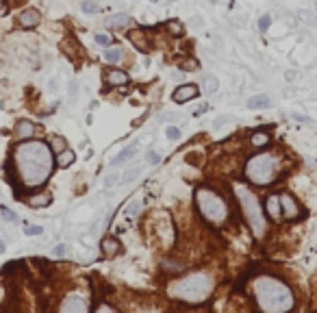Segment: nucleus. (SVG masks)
<instances>
[{"label": "nucleus", "mask_w": 317, "mask_h": 313, "mask_svg": "<svg viewBox=\"0 0 317 313\" xmlns=\"http://www.w3.org/2000/svg\"><path fill=\"white\" fill-rule=\"evenodd\" d=\"M50 146L44 142H24L16 148L13 161L18 167V176L26 187H37L48 181L53 172V155Z\"/></svg>", "instance_id": "f257e3e1"}, {"label": "nucleus", "mask_w": 317, "mask_h": 313, "mask_svg": "<svg viewBox=\"0 0 317 313\" xmlns=\"http://www.w3.org/2000/svg\"><path fill=\"white\" fill-rule=\"evenodd\" d=\"M254 302L263 313H291L296 309L291 287L272 276H259L254 281Z\"/></svg>", "instance_id": "f03ea898"}, {"label": "nucleus", "mask_w": 317, "mask_h": 313, "mask_svg": "<svg viewBox=\"0 0 317 313\" xmlns=\"http://www.w3.org/2000/svg\"><path fill=\"white\" fill-rule=\"evenodd\" d=\"M194 203L198 213L202 216L204 222L213 224V226L222 228L226 226V222L230 220V207H228L226 196H222L217 189L213 187H200L195 189Z\"/></svg>", "instance_id": "7ed1b4c3"}, {"label": "nucleus", "mask_w": 317, "mask_h": 313, "mask_svg": "<svg viewBox=\"0 0 317 313\" xmlns=\"http://www.w3.org/2000/svg\"><path fill=\"white\" fill-rule=\"evenodd\" d=\"M246 179L254 185H272L282 176V155L281 152H259L246 161Z\"/></svg>", "instance_id": "20e7f679"}, {"label": "nucleus", "mask_w": 317, "mask_h": 313, "mask_svg": "<svg viewBox=\"0 0 317 313\" xmlns=\"http://www.w3.org/2000/svg\"><path fill=\"white\" fill-rule=\"evenodd\" d=\"M213 276L209 272H194L185 278H178L170 285V294L176 300H185V302H204L213 292Z\"/></svg>", "instance_id": "39448f33"}, {"label": "nucleus", "mask_w": 317, "mask_h": 313, "mask_svg": "<svg viewBox=\"0 0 317 313\" xmlns=\"http://www.w3.org/2000/svg\"><path fill=\"white\" fill-rule=\"evenodd\" d=\"M235 196H237V200H239L241 211H244L246 222L250 224L252 233L256 237H263L265 231H267V224H265V213H263V209H261L256 196L248 187H246V185H237V187H235Z\"/></svg>", "instance_id": "423d86ee"}, {"label": "nucleus", "mask_w": 317, "mask_h": 313, "mask_svg": "<svg viewBox=\"0 0 317 313\" xmlns=\"http://www.w3.org/2000/svg\"><path fill=\"white\" fill-rule=\"evenodd\" d=\"M59 313H89V307H87L85 298L81 294H72V296H68L63 300Z\"/></svg>", "instance_id": "0eeeda50"}, {"label": "nucleus", "mask_w": 317, "mask_h": 313, "mask_svg": "<svg viewBox=\"0 0 317 313\" xmlns=\"http://www.w3.org/2000/svg\"><path fill=\"white\" fill-rule=\"evenodd\" d=\"M281 196V209H282V220H298L302 216L300 204L291 194H278Z\"/></svg>", "instance_id": "6e6552de"}, {"label": "nucleus", "mask_w": 317, "mask_h": 313, "mask_svg": "<svg viewBox=\"0 0 317 313\" xmlns=\"http://www.w3.org/2000/svg\"><path fill=\"white\" fill-rule=\"evenodd\" d=\"M195 96H198V85H194V83H185V85H180V87H176L174 90L172 100H174L176 105H183V102L194 100Z\"/></svg>", "instance_id": "1a4fd4ad"}, {"label": "nucleus", "mask_w": 317, "mask_h": 313, "mask_svg": "<svg viewBox=\"0 0 317 313\" xmlns=\"http://www.w3.org/2000/svg\"><path fill=\"white\" fill-rule=\"evenodd\" d=\"M35 133H37V129L31 120H20V122H16V129H13V135H16L20 142H29V139L35 137Z\"/></svg>", "instance_id": "9d476101"}, {"label": "nucleus", "mask_w": 317, "mask_h": 313, "mask_svg": "<svg viewBox=\"0 0 317 313\" xmlns=\"http://www.w3.org/2000/svg\"><path fill=\"white\" fill-rule=\"evenodd\" d=\"M100 248H102V255H105L106 259H113V257H118L120 252H122V244H120V239H118V237H113V235H106L105 239H102Z\"/></svg>", "instance_id": "9b49d317"}, {"label": "nucleus", "mask_w": 317, "mask_h": 313, "mask_svg": "<svg viewBox=\"0 0 317 313\" xmlns=\"http://www.w3.org/2000/svg\"><path fill=\"white\" fill-rule=\"evenodd\" d=\"M265 211H267V216L272 218V220H276V222H281V220H282L281 196H278V194H272V196H267V200H265Z\"/></svg>", "instance_id": "f8f14e48"}, {"label": "nucleus", "mask_w": 317, "mask_h": 313, "mask_svg": "<svg viewBox=\"0 0 317 313\" xmlns=\"http://www.w3.org/2000/svg\"><path fill=\"white\" fill-rule=\"evenodd\" d=\"M39 11L37 9H24V11L18 16V24L22 26V29H33V26L39 24Z\"/></svg>", "instance_id": "ddd939ff"}, {"label": "nucleus", "mask_w": 317, "mask_h": 313, "mask_svg": "<svg viewBox=\"0 0 317 313\" xmlns=\"http://www.w3.org/2000/svg\"><path fill=\"white\" fill-rule=\"evenodd\" d=\"M105 81H106V85H111V87H124L128 83V74L124 72V70H109V72L105 74Z\"/></svg>", "instance_id": "4468645a"}, {"label": "nucleus", "mask_w": 317, "mask_h": 313, "mask_svg": "<svg viewBox=\"0 0 317 313\" xmlns=\"http://www.w3.org/2000/svg\"><path fill=\"white\" fill-rule=\"evenodd\" d=\"M269 144H272V133L269 130H254L252 135H250V146L252 148H267Z\"/></svg>", "instance_id": "2eb2a0df"}, {"label": "nucleus", "mask_w": 317, "mask_h": 313, "mask_svg": "<svg viewBox=\"0 0 317 313\" xmlns=\"http://www.w3.org/2000/svg\"><path fill=\"white\" fill-rule=\"evenodd\" d=\"M26 203H29L33 209H44L53 203V196H50L48 191H37V194H31L29 198H26Z\"/></svg>", "instance_id": "dca6fc26"}, {"label": "nucleus", "mask_w": 317, "mask_h": 313, "mask_svg": "<svg viewBox=\"0 0 317 313\" xmlns=\"http://www.w3.org/2000/svg\"><path fill=\"white\" fill-rule=\"evenodd\" d=\"M139 213H141V200H130L128 207L124 209V213H122V220L126 224H135Z\"/></svg>", "instance_id": "f3484780"}, {"label": "nucleus", "mask_w": 317, "mask_h": 313, "mask_svg": "<svg viewBox=\"0 0 317 313\" xmlns=\"http://www.w3.org/2000/svg\"><path fill=\"white\" fill-rule=\"evenodd\" d=\"M128 37H130V41H133L135 46H137L141 53H146V50H150V41H148V35H146V31H130L128 33Z\"/></svg>", "instance_id": "a211bd4d"}, {"label": "nucleus", "mask_w": 317, "mask_h": 313, "mask_svg": "<svg viewBox=\"0 0 317 313\" xmlns=\"http://www.w3.org/2000/svg\"><path fill=\"white\" fill-rule=\"evenodd\" d=\"M135 155H137V144H130V146H126L118 157L113 159V161H111V166H113V167H115V166H122L124 161H130V159H133Z\"/></svg>", "instance_id": "6ab92c4d"}, {"label": "nucleus", "mask_w": 317, "mask_h": 313, "mask_svg": "<svg viewBox=\"0 0 317 313\" xmlns=\"http://www.w3.org/2000/svg\"><path fill=\"white\" fill-rule=\"evenodd\" d=\"M128 20H130V18L126 16V13H115V16L106 18L105 24L109 26V29H124V26L128 24Z\"/></svg>", "instance_id": "aec40b11"}, {"label": "nucleus", "mask_w": 317, "mask_h": 313, "mask_svg": "<svg viewBox=\"0 0 317 313\" xmlns=\"http://www.w3.org/2000/svg\"><path fill=\"white\" fill-rule=\"evenodd\" d=\"M269 105H272V100H269L267 94H256V96H252L248 100L250 109H265V107H269Z\"/></svg>", "instance_id": "412c9836"}, {"label": "nucleus", "mask_w": 317, "mask_h": 313, "mask_svg": "<svg viewBox=\"0 0 317 313\" xmlns=\"http://www.w3.org/2000/svg\"><path fill=\"white\" fill-rule=\"evenodd\" d=\"M74 159H76V155H74V150H63V152H59L57 157H54V161H57V166L59 167H70L74 163Z\"/></svg>", "instance_id": "4be33fe9"}, {"label": "nucleus", "mask_w": 317, "mask_h": 313, "mask_svg": "<svg viewBox=\"0 0 317 313\" xmlns=\"http://www.w3.org/2000/svg\"><path fill=\"white\" fill-rule=\"evenodd\" d=\"M124 59V50L122 48H106L105 50V61L106 63H120Z\"/></svg>", "instance_id": "5701e85b"}, {"label": "nucleus", "mask_w": 317, "mask_h": 313, "mask_svg": "<svg viewBox=\"0 0 317 313\" xmlns=\"http://www.w3.org/2000/svg\"><path fill=\"white\" fill-rule=\"evenodd\" d=\"M50 150L54 152V155H59V152H63V150H68V144H65V139L61 137V135H57V137H53L50 139Z\"/></svg>", "instance_id": "b1692460"}, {"label": "nucleus", "mask_w": 317, "mask_h": 313, "mask_svg": "<svg viewBox=\"0 0 317 313\" xmlns=\"http://www.w3.org/2000/svg\"><path fill=\"white\" fill-rule=\"evenodd\" d=\"M165 29H167V33H170L172 37H183V35H185L183 24H180V22H176V20H170V22H167Z\"/></svg>", "instance_id": "393cba45"}, {"label": "nucleus", "mask_w": 317, "mask_h": 313, "mask_svg": "<svg viewBox=\"0 0 317 313\" xmlns=\"http://www.w3.org/2000/svg\"><path fill=\"white\" fill-rule=\"evenodd\" d=\"M217 87H220V83H217L215 76H204V92H209V94H215Z\"/></svg>", "instance_id": "a878e982"}, {"label": "nucleus", "mask_w": 317, "mask_h": 313, "mask_svg": "<svg viewBox=\"0 0 317 313\" xmlns=\"http://www.w3.org/2000/svg\"><path fill=\"white\" fill-rule=\"evenodd\" d=\"M139 172H141V167H139V166L130 167V170L124 172V174H122V179H120V181H122V183H130V181H135V179H137V176H139Z\"/></svg>", "instance_id": "bb28decb"}, {"label": "nucleus", "mask_w": 317, "mask_h": 313, "mask_svg": "<svg viewBox=\"0 0 317 313\" xmlns=\"http://www.w3.org/2000/svg\"><path fill=\"white\" fill-rule=\"evenodd\" d=\"M0 218H2L4 222H11V224H13V222H18V216H16V213H13L9 207H4V204L0 207Z\"/></svg>", "instance_id": "cd10ccee"}, {"label": "nucleus", "mask_w": 317, "mask_h": 313, "mask_svg": "<svg viewBox=\"0 0 317 313\" xmlns=\"http://www.w3.org/2000/svg\"><path fill=\"white\" fill-rule=\"evenodd\" d=\"M298 16H300L302 20L306 22V24H311V26H315V24H317V18H315V13L306 11V9H300V11H298Z\"/></svg>", "instance_id": "c85d7f7f"}, {"label": "nucleus", "mask_w": 317, "mask_h": 313, "mask_svg": "<svg viewBox=\"0 0 317 313\" xmlns=\"http://www.w3.org/2000/svg\"><path fill=\"white\" fill-rule=\"evenodd\" d=\"M41 233H44V226H37V224H29V226H24V235H29V237L41 235Z\"/></svg>", "instance_id": "c756f323"}, {"label": "nucleus", "mask_w": 317, "mask_h": 313, "mask_svg": "<svg viewBox=\"0 0 317 313\" xmlns=\"http://www.w3.org/2000/svg\"><path fill=\"white\" fill-rule=\"evenodd\" d=\"M120 179H122L120 174H106V179H105V187H106V189L115 187V185L120 183Z\"/></svg>", "instance_id": "7c9ffc66"}, {"label": "nucleus", "mask_w": 317, "mask_h": 313, "mask_svg": "<svg viewBox=\"0 0 317 313\" xmlns=\"http://www.w3.org/2000/svg\"><path fill=\"white\" fill-rule=\"evenodd\" d=\"M269 24H272V18H269V16H261V18H259V31H261V33L267 31Z\"/></svg>", "instance_id": "2f4dec72"}, {"label": "nucleus", "mask_w": 317, "mask_h": 313, "mask_svg": "<svg viewBox=\"0 0 317 313\" xmlns=\"http://www.w3.org/2000/svg\"><path fill=\"white\" fill-rule=\"evenodd\" d=\"M96 44H98V46H105V48H109L111 37L105 35V33H98V35H96Z\"/></svg>", "instance_id": "473e14b6"}, {"label": "nucleus", "mask_w": 317, "mask_h": 313, "mask_svg": "<svg viewBox=\"0 0 317 313\" xmlns=\"http://www.w3.org/2000/svg\"><path fill=\"white\" fill-rule=\"evenodd\" d=\"M198 68V63L194 61V59H187V61H180V70L183 72H191V70H195Z\"/></svg>", "instance_id": "72a5a7b5"}, {"label": "nucleus", "mask_w": 317, "mask_h": 313, "mask_svg": "<svg viewBox=\"0 0 317 313\" xmlns=\"http://www.w3.org/2000/svg\"><path fill=\"white\" fill-rule=\"evenodd\" d=\"M165 135H167V139H180V129H176V126H170V129L165 130Z\"/></svg>", "instance_id": "f704fd0d"}, {"label": "nucleus", "mask_w": 317, "mask_h": 313, "mask_svg": "<svg viewBox=\"0 0 317 313\" xmlns=\"http://www.w3.org/2000/svg\"><path fill=\"white\" fill-rule=\"evenodd\" d=\"M146 161L150 163V166H157V163L161 161V155H158L157 150H150V152H148V157H146Z\"/></svg>", "instance_id": "c9c22d12"}, {"label": "nucleus", "mask_w": 317, "mask_h": 313, "mask_svg": "<svg viewBox=\"0 0 317 313\" xmlns=\"http://www.w3.org/2000/svg\"><path fill=\"white\" fill-rule=\"evenodd\" d=\"M65 252H68V246H65V244H57L53 248V257H63Z\"/></svg>", "instance_id": "e433bc0d"}, {"label": "nucleus", "mask_w": 317, "mask_h": 313, "mask_svg": "<svg viewBox=\"0 0 317 313\" xmlns=\"http://www.w3.org/2000/svg\"><path fill=\"white\" fill-rule=\"evenodd\" d=\"M83 11H85V13H96L98 11V4L87 0V2H83Z\"/></svg>", "instance_id": "4c0bfd02"}, {"label": "nucleus", "mask_w": 317, "mask_h": 313, "mask_svg": "<svg viewBox=\"0 0 317 313\" xmlns=\"http://www.w3.org/2000/svg\"><path fill=\"white\" fill-rule=\"evenodd\" d=\"M207 109H209V105H200L198 109L194 111V115H200V113H204V111H207Z\"/></svg>", "instance_id": "58836bf2"}, {"label": "nucleus", "mask_w": 317, "mask_h": 313, "mask_svg": "<svg viewBox=\"0 0 317 313\" xmlns=\"http://www.w3.org/2000/svg\"><path fill=\"white\" fill-rule=\"evenodd\" d=\"M96 313H115V311H113V309H109V307H106V305H102V307H100V309H98Z\"/></svg>", "instance_id": "ea45409f"}, {"label": "nucleus", "mask_w": 317, "mask_h": 313, "mask_svg": "<svg viewBox=\"0 0 317 313\" xmlns=\"http://www.w3.org/2000/svg\"><path fill=\"white\" fill-rule=\"evenodd\" d=\"M224 122H226V118H217V120H215V129H220Z\"/></svg>", "instance_id": "a19ab883"}, {"label": "nucleus", "mask_w": 317, "mask_h": 313, "mask_svg": "<svg viewBox=\"0 0 317 313\" xmlns=\"http://www.w3.org/2000/svg\"><path fill=\"white\" fill-rule=\"evenodd\" d=\"M4 250H7V246H4V241H2V239H0V255H2V252H4Z\"/></svg>", "instance_id": "79ce46f5"}, {"label": "nucleus", "mask_w": 317, "mask_h": 313, "mask_svg": "<svg viewBox=\"0 0 317 313\" xmlns=\"http://www.w3.org/2000/svg\"><path fill=\"white\" fill-rule=\"evenodd\" d=\"M4 11V2H2V0H0V13H2Z\"/></svg>", "instance_id": "37998d69"}, {"label": "nucleus", "mask_w": 317, "mask_h": 313, "mask_svg": "<svg viewBox=\"0 0 317 313\" xmlns=\"http://www.w3.org/2000/svg\"><path fill=\"white\" fill-rule=\"evenodd\" d=\"M152 2H157V0H152Z\"/></svg>", "instance_id": "c03bdc74"}]
</instances>
